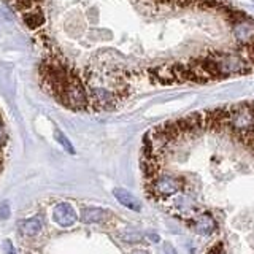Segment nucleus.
Masks as SVG:
<instances>
[{
    "label": "nucleus",
    "instance_id": "1",
    "mask_svg": "<svg viewBox=\"0 0 254 254\" xmlns=\"http://www.w3.org/2000/svg\"><path fill=\"white\" fill-rule=\"evenodd\" d=\"M183 188V180L172 175H157L153 180H149L148 189L151 195L156 198H167L178 194Z\"/></svg>",
    "mask_w": 254,
    "mask_h": 254
},
{
    "label": "nucleus",
    "instance_id": "2",
    "mask_svg": "<svg viewBox=\"0 0 254 254\" xmlns=\"http://www.w3.org/2000/svg\"><path fill=\"white\" fill-rule=\"evenodd\" d=\"M53 219L59 227H71L76 224L79 216H78L76 210L73 208V205L68 202H61L54 206Z\"/></svg>",
    "mask_w": 254,
    "mask_h": 254
},
{
    "label": "nucleus",
    "instance_id": "3",
    "mask_svg": "<svg viewBox=\"0 0 254 254\" xmlns=\"http://www.w3.org/2000/svg\"><path fill=\"white\" fill-rule=\"evenodd\" d=\"M79 219L84 224H105L111 219V213L105 208H99V206H87V208H83Z\"/></svg>",
    "mask_w": 254,
    "mask_h": 254
},
{
    "label": "nucleus",
    "instance_id": "4",
    "mask_svg": "<svg viewBox=\"0 0 254 254\" xmlns=\"http://www.w3.org/2000/svg\"><path fill=\"white\" fill-rule=\"evenodd\" d=\"M115 194V198L121 203L123 206H126V208H129L132 211H140L141 210V203L137 197H135L133 194H130L127 189H123V188H116L113 190Z\"/></svg>",
    "mask_w": 254,
    "mask_h": 254
},
{
    "label": "nucleus",
    "instance_id": "5",
    "mask_svg": "<svg viewBox=\"0 0 254 254\" xmlns=\"http://www.w3.org/2000/svg\"><path fill=\"white\" fill-rule=\"evenodd\" d=\"M42 229H43V221L38 216L24 219L19 222V232L26 237H35L42 232Z\"/></svg>",
    "mask_w": 254,
    "mask_h": 254
},
{
    "label": "nucleus",
    "instance_id": "6",
    "mask_svg": "<svg viewBox=\"0 0 254 254\" xmlns=\"http://www.w3.org/2000/svg\"><path fill=\"white\" fill-rule=\"evenodd\" d=\"M214 227H216V224H214L213 218L210 216L208 213L198 214V216L195 218V221H194V229L202 235H210L214 230Z\"/></svg>",
    "mask_w": 254,
    "mask_h": 254
},
{
    "label": "nucleus",
    "instance_id": "7",
    "mask_svg": "<svg viewBox=\"0 0 254 254\" xmlns=\"http://www.w3.org/2000/svg\"><path fill=\"white\" fill-rule=\"evenodd\" d=\"M175 208L181 213H186V214H194L195 210V203L190 200L188 197H177L175 198Z\"/></svg>",
    "mask_w": 254,
    "mask_h": 254
},
{
    "label": "nucleus",
    "instance_id": "8",
    "mask_svg": "<svg viewBox=\"0 0 254 254\" xmlns=\"http://www.w3.org/2000/svg\"><path fill=\"white\" fill-rule=\"evenodd\" d=\"M56 140H58L59 143H61V146L67 151V153H70V154H75V148H73V145L68 141V138L64 135L61 130H56Z\"/></svg>",
    "mask_w": 254,
    "mask_h": 254
},
{
    "label": "nucleus",
    "instance_id": "9",
    "mask_svg": "<svg viewBox=\"0 0 254 254\" xmlns=\"http://www.w3.org/2000/svg\"><path fill=\"white\" fill-rule=\"evenodd\" d=\"M10 218V205L3 202L0 205V219H8Z\"/></svg>",
    "mask_w": 254,
    "mask_h": 254
},
{
    "label": "nucleus",
    "instance_id": "10",
    "mask_svg": "<svg viewBox=\"0 0 254 254\" xmlns=\"http://www.w3.org/2000/svg\"><path fill=\"white\" fill-rule=\"evenodd\" d=\"M6 145V132H5V126L2 123V119H0V148H5Z\"/></svg>",
    "mask_w": 254,
    "mask_h": 254
},
{
    "label": "nucleus",
    "instance_id": "11",
    "mask_svg": "<svg viewBox=\"0 0 254 254\" xmlns=\"http://www.w3.org/2000/svg\"><path fill=\"white\" fill-rule=\"evenodd\" d=\"M5 246H6V254H14V250H13L11 242H6V243H5Z\"/></svg>",
    "mask_w": 254,
    "mask_h": 254
},
{
    "label": "nucleus",
    "instance_id": "12",
    "mask_svg": "<svg viewBox=\"0 0 254 254\" xmlns=\"http://www.w3.org/2000/svg\"><path fill=\"white\" fill-rule=\"evenodd\" d=\"M132 254H148L146 251H143V250H137V251H133Z\"/></svg>",
    "mask_w": 254,
    "mask_h": 254
},
{
    "label": "nucleus",
    "instance_id": "13",
    "mask_svg": "<svg viewBox=\"0 0 254 254\" xmlns=\"http://www.w3.org/2000/svg\"><path fill=\"white\" fill-rule=\"evenodd\" d=\"M167 254H177V253H175L172 248H167Z\"/></svg>",
    "mask_w": 254,
    "mask_h": 254
}]
</instances>
